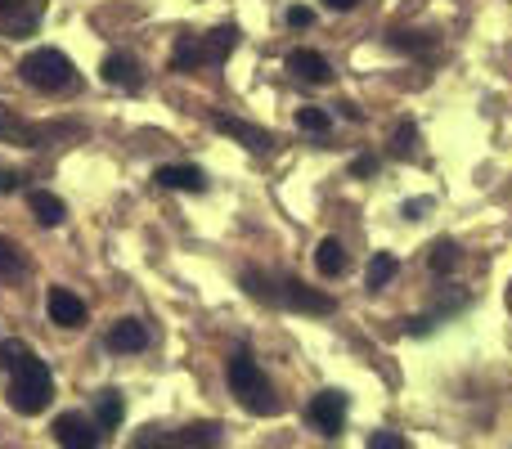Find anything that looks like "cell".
Instances as JSON below:
<instances>
[{
	"instance_id": "603a6c76",
	"label": "cell",
	"mask_w": 512,
	"mask_h": 449,
	"mask_svg": "<svg viewBox=\"0 0 512 449\" xmlns=\"http://www.w3.org/2000/svg\"><path fill=\"white\" fill-rule=\"evenodd\" d=\"M387 45H391V50H405V54H423V50H432L427 32H391V36H387Z\"/></svg>"
},
{
	"instance_id": "d4e9b609",
	"label": "cell",
	"mask_w": 512,
	"mask_h": 449,
	"mask_svg": "<svg viewBox=\"0 0 512 449\" xmlns=\"http://www.w3.org/2000/svg\"><path fill=\"white\" fill-rule=\"evenodd\" d=\"M297 126L310 135H324L328 131V113L324 108H297Z\"/></svg>"
},
{
	"instance_id": "4fadbf2b",
	"label": "cell",
	"mask_w": 512,
	"mask_h": 449,
	"mask_svg": "<svg viewBox=\"0 0 512 449\" xmlns=\"http://www.w3.org/2000/svg\"><path fill=\"white\" fill-rule=\"evenodd\" d=\"M0 140H9V144H23V149H36V144L45 140V126L23 122V117H18L14 108H5V104H0Z\"/></svg>"
},
{
	"instance_id": "9c48e42d",
	"label": "cell",
	"mask_w": 512,
	"mask_h": 449,
	"mask_svg": "<svg viewBox=\"0 0 512 449\" xmlns=\"http://www.w3.org/2000/svg\"><path fill=\"white\" fill-rule=\"evenodd\" d=\"M99 72H104V81L108 86H117V90H140L144 86V72H140V63H135V54H126V50H113L104 63H99Z\"/></svg>"
},
{
	"instance_id": "6da1fadb",
	"label": "cell",
	"mask_w": 512,
	"mask_h": 449,
	"mask_svg": "<svg viewBox=\"0 0 512 449\" xmlns=\"http://www.w3.org/2000/svg\"><path fill=\"white\" fill-rule=\"evenodd\" d=\"M5 364H9V409H14V414L36 418L41 409H50V396H54L50 364H45L27 342H9Z\"/></svg>"
},
{
	"instance_id": "836d02e7",
	"label": "cell",
	"mask_w": 512,
	"mask_h": 449,
	"mask_svg": "<svg viewBox=\"0 0 512 449\" xmlns=\"http://www.w3.org/2000/svg\"><path fill=\"white\" fill-rule=\"evenodd\" d=\"M0 360H5V346H0Z\"/></svg>"
},
{
	"instance_id": "52a82bcc",
	"label": "cell",
	"mask_w": 512,
	"mask_h": 449,
	"mask_svg": "<svg viewBox=\"0 0 512 449\" xmlns=\"http://www.w3.org/2000/svg\"><path fill=\"white\" fill-rule=\"evenodd\" d=\"M306 423L315 427L319 436H337L346 423V396L342 391H319V396L306 405Z\"/></svg>"
},
{
	"instance_id": "83f0119b",
	"label": "cell",
	"mask_w": 512,
	"mask_h": 449,
	"mask_svg": "<svg viewBox=\"0 0 512 449\" xmlns=\"http://www.w3.org/2000/svg\"><path fill=\"white\" fill-rule=\"evenodd\" d=\"M14 189H23V176H18V171H5V167H0V194H14Z\"/></svg>"
},
{
	"instance_id": "30bf717a",
	"label": "cell",
	"mask_w": 512,
	"mask_h": 449,
	"mask_svg": "<svg viewBox=\"0 0 512 449\" xmlns=\"http://www.w3.org/2000/svg\"><path fill=\"white\" fill-rule=\"evenodd\" d=\"M45 310H50V324H59V328H81L86 324V301H81L72 288H50Z\"/></svg>"
},
{
	"instance_id": "2e32d148",
	"label": "cell",
	"mask_w": 512,
	"mask_h": 449,
	"mask_svg": "<svg viewBox=\"0 0 512 449\" xmlns=\"http://www.w3.org/2000/svg\"><path fill=\"white\" fill-rule=\"evenodd\" d=\"M171 68H176V72H198V68H207L203 36H180L176 50H171Z\"/></svg>"
},
{
	"instance_id": "d6986e66",
	"label": "cell",
	"mask_w": 512,
	"mask_h": 449,
	"mask_svg": "<svg viewBox=\"0 0 512 449\" xmlns=\"http://www.w3.org/2000/svg\"><path fill=\"white\" fill-rule=\"evenodd\" d=\"M234 45H239V32H234V27H216V32H207V36H203L207 63H225Z\"/></svg>"
},
{
	"instance_id": "d6a6232c",
	"label": "cell",
	"mask_w": 512,
	"mask_h": 449,
	"mask_svg": "<svg viewBox=\"0 0 512 449\" xmlns=\"http://www.w3.org/2000/svg\"><path fill=\"white\" fill-rule=\"evenodd\" d=\"M18 5V0H0V9H14Z\"/></svg>"
},
{
	"instance_id": "5bb4252c",
	"label": "cell",
	"mask_w": 512,
	"mask_h": 449,
	"mask_svg": "<svg viewBox=\"0 0 512 449\" xmlns=\"http://www.w3.org/2000/svg\"><path fill=\"white\" fill-rule=\"evenodd\" d=\"M149 346V328L140 324V319H117L113 328H108V351H122V355H135Z\"/></svg>"
},
{
	"instance_id": "9a60e30c",
	"label": "cell",
	"mask_w": 512,
	"mask_h": 449,
	"mask_svg": "<svg viewBox=\"0 0 512 449\" xmlns=\"http://www.w3.org/2000/svg\"><path fill=\"white\" fill-rule=\"evenodd\" d=\"M27 207H32V216L41 225H63L68 221V207H63V198L59 194H50V189H36V194H27Z\"/></svg>"
},
{
	"instance_id": "7a4b0ae2",
	"label": "cell",
	"mask_w": 512,
	"mask_h": 449,
	"mask_svg": "<svg viewBox=\"0 0 512 449\" xmlns=\"http://www.w3.org/2000/svg\"><path fill=\"white\" fill-rule=\"evenodd\" d=\"M243 288H248L256 301L301 310V315H333V306H337L328 292L306 288L301 279H288V274H283V279H270V274H261V270H248V274H243Z\"/></svg>"
},
{
	"instance_id": "3957f363",
	"label": "cell",
	"mask_w": 512,
	"mask_h": 449,
	"mask_svg": "<svg viewBox=\"0 0 512 449\" xmlns=\"http://www.w3.org/2000/svg\"><path fill=\"white\" fill-rule=\"evenodd\" d=\"M225 378H230V391L239 396V405L248 409L256 418H274L279 414V396H274L270 378H265V369L252 360L248 351H234L230 355V369H225Z\"/></svg>"
},
{
	"instance_id": "1f68e13d",
	"label": "cell",
	"mask_w": 512,
	"mask_h": 449,
	"mask_svg": "<svg viewBox=\"0 0 512 449\" xmlns=\"http://www.w3.org/2000/svg\"><path fill=\"white\" fill-rule=\"evenodd\" d=\"M427 207H432L427 198H423V203H405V216H418V212H427Z\"/></svg>"
},
{
	"instance_id": "ba28073f",
	"label": "cell",
	"mask_w": 512,
	"mask_h": 449,
	"mask_svg": "<svg viewBox=\"0 0 512 449\" xmlns=\"http://www.w3.org/2000/svg\"><path fill=\"white\" fill-rule=\"evenodd\" d=\"M212 126H216V131H221V135H230V140H239L243 149H252V153L274 149V135H270V131H261V126H252V122H243V117L212 113Z\"/></svg>"
},
{
	"instance_id": "44dd1931",
	"label": "cell",
	"mask_w": 512,
	"mask_h": 449,
	"mask_svg": "<svg viewBox=\"0 0 512 449\" xmlns=\"http://www.w3.org/2000/svg\"><path fill=\"white\" fill-rule=\"evenodd\" d=\"M427 265H432L436 274H450L454 265H459V247H454V238H436V243H432V256H427Z\"/></svg>"
},
{
	"instance_id": "5b68a950",
	"label": "cell",
	"mask_w": 512,
	"mask_h": 449,
	"mask_svg": "<svg viewBox=\"0 0 512 449\" xmlns=\"http://www.w3.org/2000/svg\"><path fill=\"white\" fill-rule=\"evenodd\" d=\"M216 441H221V423H194V427H180V432L144 427L131 449H212Z\"/></svg>"
},
{
	"instance_id": "cb8c5ba5",
	"label": "cell",
	"mask_w": 512,
	"mask_h": 449,
	"mask_svg": "<svg viewBox=\"0 0 512 449\" xmlns=\"http://www.w3.org/2000/svg\"><path fill=\"white\" fill-rule=\"evenodd\" d=\"M414 140H418L414 122H400L396 126V140H391V153H396V158H414Z\"/></svg>"
},
{
	"instance_id": "ac0fdd59",
	"label": "cell",
	"mask_w": 512,
	"mask_h": 449,
	"mask_svg": "<svg viewBox=\"0 0 512 449\" xmlns=\"http://www.w3.org/2000/svg\"><path fill=\"white\" fill-rule=\"evenodd\" d=\"M122 414H126L122 396H117V391H99L95 396V423L104 427V432H113V427H122Z\"/></svg>"
},
{
	"instance_id": "f1b7e54d",
	"label": "cell",
	"mask_w": 512,
	"mask_h": 449,
	"mask_svg": "<svg viewBox=\"0 0 512 449\" xmlns=\"http://www.w3.org/2000/svg\"><path fill=\"white\" fill-rule=\"evenodd\" d=\"M373 171H378V158H355V167H351V176H373Z\"/></svg>"
},
{
	"instance_id": "4dcf8cb0",
	"label": "cell",
	"mask_w": 512,
	"mask_h": 449,
	"mask_svg": "<svg viewBox=\"0 0 512 449\" xmlns=\"http://www.w3.org/2000/svg\"><path fill=\"white\" fill-rule=\"evenodd\" d=\"M342 117H346V122H360L364 113H360V108H355V104H342Z\"/></svg>"
},
{
	"instance_id": "f546056e",
	"label": "cell",
	"mask_w": 512,
	"mask_h": 449,
	"mask_svg": "<svg viewBox=\"0 0 512 449\" xmlns=\"http://www.w3.org/2000/svg\"><path fill=\"white\" fill-rule=\"evenodd\" d=\"M324 5H328V9H337V14H346V9H355L360 0H324Z\"/></svg>"
},
{
	"instance_id": "277c9868",
	"label": "cell",
	"mask_w": 512,
	"mask_h": 449,
	"mask_svg": "<svg viewBox=\"0 0 512 449\" xmlns=\"http://www.w3.org/2000/svg\"><path fill=\"white\" fill-rule=\"evenodd\" d=\"M18 77H23L32 90H41V95H59V90H68L72 81H77V68H72V59L63 50H54V45H36V50L23 54Z\"/></svg>"
},
{
	"instance_id": "8992f818",
	"label": "cell",
	"mask_w": 512,
	"mask_h": 449,
	"mask_svg": "<svg viewBox=\"0 0 512 449\" xmlns=\"http://www.w3.org/2000/svg\"><path fill=\"white\" fill-rule=\"evenodd\" d=\"M54 441H59L63 449H99L104 445V427H99L95 418L68 409V414L54 418Z\"/></svg>"
},
{
	"instance_id": "8fae6325",
	"label": "cell",
	"mask_w": 512,
	"mask_h": 449,
	"mask_svg": "<svg viewBox=\"0 0 512 449\" xmlns=\"http://www.w3.org/2000/svg\"><path fill=\"white\" fill-rule=\"evenodd\" d=\"M288 72L297 81H310V86H328V81H333V63H328L324 54H315V50H292L288 54Z\"/></svg>"
},
{
	"instance_id": "e0dca14e",
	"label": "cell",
	"mask_w": 512,
	"mask_h": 449,
	"mask_svg": "<svg viewBox=\"0 0 512 449\" xmlns=\"http://www.w3.org/2000/svg\"><path fill=\"white\" fill-rule=\"evenodd\" d=\"M315 265H319L324 279H337V274L346 270V247L337 243V238H324V243L315 247Z\"/></svg>"
},
{
	"instance_id": "7c38bea8",
	"label": "cell",
	"mask_w": 512,
	"mask_h": 449,
	"mask_svg": "<svg viewBox=\"0 0 512 449\" xmlns=\"http://www.w3.org/2000/svg\"><path fill=\"white\" fill-rule=\"evenodd\" d=\"M153 180H158L162 189H180V194H203V189H207V176L198 167H189V162L158 167V171H153Z\"/></svg>"
},
{
	"instance_id": "ffe728a7",
	"label": "cell",
	"mask_w": 512,
	"mask_h": 449,
	"mask_svg": "<svg viewBox=\"0 0 512 449\" xmlns=\"http://www.w3.org/2000/svg\"><path fill=\"white\" fill-rule=\"evenodd\" d=\"M396 270H400V261H396L391 252H378V256H373V261H369V274H364L369 292H382V288H387V283L396 279Z\"/></svg>"
},
{
	"instance_id": "484cf974",
	"label": "cell",
	"mask_w": 512,
	"mask_h": 449,
	"mask_svg": "<svg viewBox=\"0 0 512 449\" xmlns=\"http://www.w3.org/2000/svg\"><path fill=\"white\" fill-rule=\"evenodd\" d=\"M369 449H409V441H405L400 432H378V436L369 441Z\"/></svg>"
},
{
	"instance_id": "7402d4cb",
	"label": "cell",
	"mask_w": 512,
	"mask_h": 449,
	"mask_svg": "<svg viewBox=\"0 0 512 449\" xmlns=\"http://www.w3.org/2000/svg\"><path fill=\"white\" fill-rule=\"evenodd\" d=\"M23 270H27V256H23V247H18L14 238H5V234H0V274H5V279H9V274H23Z\"/></svg>"
},
{
	"instance_id": "4316f807",
	"label": "cell",
	"mask_w": 512,
	"mask_h": 449,
	"mask_svg": "<svg viewBox=\"0 0 512 449\" xmlns=\"http://www.w3.org/2000/svg\"><path fill=\"white\" fill-rule=\"evenodd\" d=\"M310 23H315V14H310L306 5H292L288 9V27H310Z\"/></svg>"
}]
</instances>
